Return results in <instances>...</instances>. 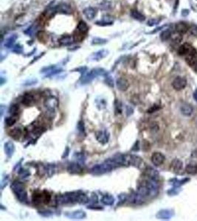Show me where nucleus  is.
<instances>
[{
	"mask_svg": "<svg viewBox=\"0 0 197 221\" xmlns=\"http://www.w3.org/2000/svg\"><path fill=\"white\" fill-rule=\"evenodd\" d=\"M171 211L167 209L161 210L156 214V217L158 219H162V220H168V219H170L171 217Z\"/></svg>",
	"mask_w": 197,
	"mask_h": 221,
	"instance_id": "nucleus-22",
	"label": "nucleus"
},
{
	"mask_svg": "<svg viewBox=\"0 0 197 221\" xmlns=\"http://www.w3.org/2000/svg\"><path fill=\"white\" fill-rule=\"evenodd\" d=\"M156 23H157V21H155V20H150V21L148 22V24L151 26V25H153V24H156Z\"/></svg>",
	"mask_w": 197,
	"mask_h": 221,
	"instance_id": "nucleus-58",
	"label": "nucleus"
},
{
	"mask_svg": "<svg viewBox=\"0 0 197 221\" xmlns=\"http://www.w3.org/2000/svg\"><path fill=\"white\" fill-rule=\"evenodd\" d=\"M112 23H113L112 18H108V19L106 20V17H103V20H102V21H96V24H97V25H101V26L111 25V24H112Z\"/></svg>",
	"mask_w": 197,
	"mask_h": 221,
	"instance_id": "nucleus-34",
	"label": "nucleus"
},
{
	"mask_svg": "<svg viewBox=\"0 0 197 221\" xmlns=\"http://www.w3.org/2000/svg\"><path fill=\"white\" fill-rule=\"evenodd\" d=\"M32 201L35 204H39L43 202V193H34L32 195Z\"/></svg>",
	"mask_w": 197,
	"mask_h": 221,
	"instance_id": "nucleus-30",
	"label": "nucleus"
},
{
	"mask_svg": "<svg viewBox=\"0 0 197 221\" xmlns=\"http://www.w3.org/2000/svg\"><path fill=\"white\" fill-rule=\"evenodd\" d=\"M108 75L106 70L103 69H100V68H97V69H91L89 72L86 73L85 72L84 75L82 76L80 78V83L82 84H87V83H90V82L93 79L97 77L98 75H103V76H106Z\"/></svg>",
	"mask_w": 197,
	"mask_h": 221,
	"instance_id": "nucleus-3",
	"label": "nucleus"
},
{
	"mask_svg": "<svg viewBox=\"0 0 197 221\" xmlns=\"http://www.w3.org/2000/svg\"><path fill=\"white\" fill-rule=\"evenodd\" d=\"M112 170H114V168L105 161L103 163L94 165V166L91 168L90 173L91 174L97 175L106 173L110 172V171Z\"/></svg>",
	"mask_w": 197,
	"mask_h": 221,
	"instance_id": "nucleus-4",
	"label": "nucleus"
},
{
	"mask_svg": "<svg viewBox=\"0 0 197 221\" xmlns=\"http://www.w3.org/2000/svg\"><path fill=\"white\" fill-rule=\"evenodd\" d=\"M55 167L54 164H46L44 167V172L49 177L52 176L55 173Z\"/></svg>",
	"mask_w": 197,
	"mask_h": 221,
	"instance_id": "nucleus-28",
	"label": "nucleus"
},
{
	"mask_svg": "<svg viewBox=\"0 0 197 221\" xmlns=\"http://www.w3.org/2000/svg\"><path fill=\"white\" fill-rule=\"evenodd\" d=\"M75 38L72 35H63L59 39V43L61 45L63 46H68L71 45L75 42Z\"/></svg>",
	"mask_w": 197,
	"mask_h": 221,
	"instance_id": "nucleus-16",
	"label": "nucleus"
},
{
	"mask_svg": "<svg viewBox=\"0 0 197 221\" xmlns=\"http://www.w3.org/2000/svg\"><path fill=\"white\" fill-rule=\"evenodd\" d=\"M38 214H39L40 215L42 216V217H48L52 215V211L48 209H44V210H41V211H38Z\"/></svg>",
	"mask_w": 197,
	"mask_h": 221,
	"instance_id": "nucleus-38",
	"label": "nucleus"
},
{
	"mask_svg": "<svg viewBox=\"0 0 197 221\" xmlns=\"http://www.w3.org/2000/svg\"><path fill=\"white\" fill-rule=\"evenodd\" d=\"M74 159H75L76 162H78L79 164H84L85 160H86V158H85L84 155L80 153H76L74 155Z\"/></svg>",
	"mask_w": 197,
	"mask_h": 221,
	"instance_id": "nucleus-35",
	"label": "nucleus"
},
{
	"mask_svg": "<svg viewBox=\"0 0 197 221\" xmlns=\"http://www.w3.org/2000/svg\"><path fill=\"white\" fill-rule=\"evenodd\" d=\"M90 200H91V202H92V203H97V202H98V198H97V195H96V194H93L92 195H91Z\"/></svg>",
	"mask_w": 197,
	"mask_h": 221,
	"instance_id": "nucleus-52",
	"label": "nucleus"
},
{
	"mask_svg": "<svg viewBox=\"0 0 197 221\" xmlns=\"http://www.w3.org/2000/svg\"><path fill=\"white\" fill-rule=\"evenodd\" d=\"M137 192L139 193L140 195H142L143 198L151 197V191H150L149 187H148V185H147L145 181H142V183L139 185Z\"/></svg>",
	"mask_w": 197,
	"mask_h": 221,
	"instance_id": "nucleus-9",
	"label": "nucleus"
},
{
	"mask_svg": "<svg viewBox=\"0 0 197 221\" xmlns=\"http://www.w3.org/2000/svg\"><path fill=\"white\" fill-rule=\"evenodd\" d=\"M145 173L148 178L154 179V180H158V178H159V174L158 171L156 170L153 169L151 167H147L145 168Z\"/></svg>",
	"mask_w": 197,
	"mask_h": 221,
	"instance_id": "nucleus-15",
	"label": "nucleus"
},
{
	"mask_svg": "<svg viewBox=\"0 0 197 221\" xmlns=\"http://www.w3.org/2000/svg\"><path fill=\"white\" fill-rule=\"evenodd\" d=\"M185 61L187 64L191 67L197 66V50L194 47H192L190 50L184 55Z\"/></svg>",
	"mask_w": 197,
	"mask_h": 221,
	"instance_id": "nucleus-5",
	"label": "nucleus"
},
{
	"mask_svg": "<svg viewBox=\"0 0 197 221\" xmlns=\"http://www.w3.org/2000/svg\"><path fill=\"white\" fill-rule=\"evenodd\" d=\"M183 164L179 159H175L172 161L171 164H170V168L174 173H179L181 170L182 169Z\"/></svg>",
	"mask_w": 197,
	"mask_h": 221,
	"instance_id": "nucleus-18",
	"label": "nucleus"
},
{
	"mask_svg": "<svg viewBox=\"0 0 197 221\" xmlns=\"http://www.w3.org/2000/svg\"><path fill=\"white\" fill-rule=\"evenodd\" d=\"M131 15L133 18H135V19L136 20H138V21H143V20H145V16H144L142 13L138 12L137 10H131Z\"/></svg>",
	"mask_w": 197,
	"mask_h": 221,
	"instance_id": "nucleus-33",
	"label": "nucleus"
},
{
	"mask_svg": "<svg viewBox=\"0 0 197 221\" xmlns=\"http://www.w3.org/2000/svg\"><path fill=\"white\" fill-rule=\"evenodd\" d=\"M83 14H84V16H86L88 19L91 20V19H93V18H94V16H96V13H97V11H96V9H94V7H86V8H85L84 10H83Z\"/></svg>",
	"mask_w": 197,
	"mask_h": 221,
	"instance_id": "nucleus-21",
	"label": "nucleus"
},
{
	"mask_svg": "<svg viewBox=\"0 0 197 221\" xmlns=\"http://www.w3.org/2000/svg\"><path fill=\"white\" fill-rule=\"evenodd\" d=\"M192 156H193V158L197 159V149L194 150V151L192 152Z\"/></svg>",
	"mask_w": 197,
	"mask_h": 221,
	"instance_id": "nucleus-59",
	"label": "nucleus"
},
{
	"mask_svg": "<svg viewBox=\"0 0 197 221\" xmlns=\"http://www.w3.org/2000/svg\"><path fill=\"white\" fill-rule=\"evenodd\" d=\"M106 39H103V38H94L92 40V44H103L106 42Z\"/></svg>",
	"mask_w": 197,
	"mask_h": 221,
	"instance_id": "nucleus-42",
	"label": "nucleus"
},
{
	"mask_svg": "<svg viewBox=\"0 0 197 221\" xmlns=\"http://www.w3.org/2000/svg\"><path fill=\"white\" fill-rule=\"evenodd\" d=\"M15 122H16V120H15L14 117H9L5 119V124L7 125V126H13L15 123Z\"/></svg>",
	"mask_w": 197,
	"mask_h": 221,
	"instance_id": "nucleus-40",
	"label": "nucleus"
},
{
	"mask_svg": "<svg viewBox=\"0 0 197 221\" xmlns=\"http://www.w3.org/2000/svg\"><path fill=\"white\" fill-rule=\"evenodd\" d=\"M53 12L54 13H66V14H69V13H72V9L69 7V5L63 3V4L57 5L56 7L52 8V10H51V13L53 14Z\"/></svg>",
	"mask_w": 197,
	"mask_h": 221,
	"instance_id": "nucleus-8",
	"label": "nucleus"
},
{
	"mask_svg": "<svg viewBox=\"0 0 197 221\" xmlns=\"http://www.w3.org/2000/svg\"><path fill=\"white\" fill-rule=\"evenodd\" d=\"M11 189L13 192L15 193V196L17 197L18 200L21 203H27V194L24 189V186L21 182L15 181L12 183Z\"/></svg>",
	"mask_w": 197,
	"mask_h": 221,
	"instance_id": "nucleus-2",
	"label": "nucleus"
},
{
	"mask_svg": "<svg viewBox=\"0 0 197 221\" xmlns=\"http://www.w3.org/2000/svg\"><path fill=\"white\" fill-rule=\"evenodd\" d=\"M69 149L68 147H66V151H64V153H63V155L62 156V158H66V157L68 156V155H69Z\"/></svg>",
	"mask_w": 197,
	"mask_h": 221,
	"instance_id": "nucleus-56",
	"label": "nucleus"
},
{
	"mask_svg": "<svg viewBox=\"0 0 197 221\" xmlns=\"http://www.w3.org/2000/svg\"><path fill=\"white\" fill-rule=\"evenodd\" d=\"M21 102H22V103L24 105V106H30V105L34 102L33 96L31 95V94L26 93L25 95L23 96Z\"/></svg>",
	"mask_w": 197,
	"mask_h": 221,
	"instance_id": "nucleus-26",
	"label": "nucleus"
},
{
	"mask_svg": "<svg viewBox=\"0 0 197 221\" xmlns=\"http://www.w3.org/2000/svg\"><path fill=\"white\" fill-rule=\"evenodd\" d=\"M87 209H97V210H100V209H103V208L102 207H96V206H89L87 207Z\"/></svg>",
	"mask_w": 197,
	"mask_h": 221,
	"instance_id": "nucleus-57",
	"label": "nucleus"
},
{
	"mask_svg": "<svg viewBox=\"0 0 197 221\" xmlns=\"http://www.w3.org/2000/svg\"><path fill=\"white\" fill-rule=\"evenodd\" d=\"M67 170L72 174H79L81 173L82 171H83V167H82L81 164H79L78 162H72V163L69 164V165L68 166Z\"/></svg>",
	"mask_w": 197,
	"mask_h": 221,
	"instance_id": "nucleus-12",
	"label": "nucleus"
},
{
	"mask_svg": "<svg viewBox=\"0 0 197 221\" xmlns=\"http://www.w3.org/2000/svg\"><path fill=\"white\" fill-rule=\"evenodd\" d=\"M100 8L103 9V10H108V9L111 8V3H110L109 1L105 0V1H103V2L100 4Z\"/></svg>",
	"mask_w": 197,
	"mask_h": 221,
	"instance_id": "nucleus-41",
	"label": "nucleus"
},
{
	"mask_svg": "<svg viewBox=\"0 0 197 221\" xmlns=\"http://www.w3.org/2000/svg\"><path fill=\"white\" fill-rule=\"evenodd\" d=\"M46 105L50 109H53L54 107L58 106V101H57L56 99L52 97V98H49L46 100Z\"/></svg>",
	"mask_w": 197,
	"mask_h": 221,
	"instance_id": "nucleus-36",
	"label": "nucleus"
},
{
	"mask_svg": "<svg viewBox=\"0 0 197 221\" xmlns=\"http://www.w3.org/2000/svg\"><path fill=\"white\" fill-rule=\"evenodd\" d=\"M106 83L111 87L114 86V82H113V79L111 78V76H109L108 75H107L106 76Z\"/></svg>",
	"mask_w": 197,
	"mask_h": 221,
	"instance_id": "nucleus-47",
	"label": "nucleus"
},
{
	"mask_svg": "<svg viewBox=\"0 0 197 221\" xmlns=\"http://www.w3.org/2000/svg\"><path fill=\"white\" fill-rule=\"evenodd\" d=\"M144 162L139 156L136 155H130V165L137 168H142Z\"/></svg>",
	"mask_w": 197,
	"mask_h": 221,
	"instance_id": "nucleus-14",
	"label": "nucleus"
},
{
	"mask_svg": "<svg viewBox=\"0 0 197 221\" xmlns=\"http://www.w3.org/2000/svg\"><path fill=\"white\" fill-rule=\"evenodd\" d=\"M37 82V80L36 79H32L30 80H27V81H26L25 83H24V86H31V85H33L35 84V83H36Z\"/></svg>",
	"mask_w": 197,
	"mask_h": 221,
	"instance_id": "nucleus-51",
	"label": "nucleus"
},
{
	"mask_svg": "<svg viewBox=\"0 0 197 221\" xmlns=\"http://www.w3.org/2000/svg\"><path fill=\"white\" fill-rule=\"evenodd\" d=\"M14 151L15 146L13 142L8 141L4 143V151H5V153L7 156L11 157L14 153Z\"/></svg>",
	"mask_w": 197,
	"mask_h": 221,
	"instance_id": "nucleus-19",
	"label": "nucleus"
},
{
	"mask_svg": "<svg viewBox=\"0 0 197 221\" xmlns=\"http://www.w3.org/2000/svg\"><path fill=\"white\" fill-rule=\"evenodd\" d=\"M126 112H127V115L130 116L133 114V109H131V107L129 106H127L126 107Z\"/></svg>",
	"mask_w": 197,
	"mask_h": 221,
	"instance_id": "nucleus-55",
	"label": "nucleus"
},
{
	"mask_svg": "<svg viewBox=\"0 0 197 221\" xmlns=\"http://www.w3.org/2000/svg\"><path fill=\"white\" fill-rule=\"evenodd\" d=\"M56 68V66H46V67H44L43 68L42 70H41V72H49L50 71H52V69H55Z\"/></svg>",
	"mask_w": 197,
	"mask_h": 221,
	"instance_id": "nucleus-48",
	"label": "nucleus"
},
{
	"mask_svg": "<svg viewBox=\"0 0 197 221\" xmlns=\"http://www.w3.org/2000/svg\"><path fill=\"white\" fill-rule=\"evenodd\" d=\"M9 134H10V137H13V139L18 140V139L20 138V137H21V130L18 128H13V130H11V131L9 132Z\"/></svg>",
	"mask_w": 197,
	"mask_h": 221,
	"instance_id": "nucleus-29",
	"label": "nucleus"
},
{
	"mask_svg": "<svg viewBox=\"0 0 197 221\" xmlns=\"http://www.w3.org/2000/svg\"><path fill=\"white\" fill-rule=\"evenodd\" d=\"M43 202L44 203H48L51 200V195L48 192L44 191L43 192Z\"/></svg>",
	"mask_w": 197,
	"mask_h": 221,
	"instance_id": "nucleus-39",
	"label": "nucleus"
},
{
	"mask_svg": "<svg viewBox=\"0 0 197 221\" xmlns=\"http://www.w3.org/2000/svg\"><path fill=\"white\" fill-rule=\"evenodd\" d=\"M19 111V107H18V105L13 104L10 107L9 109V112L11 114L12 116H17L18 115V113Z\"/></svg>",
	"mask_w": 197,
	"mask_h": 221,
	"instance_id": "nucleus-37",
	"label": "nucleus"
},
{
	"mask_svg": "<svg viewBox=\"0 0 197 221\" xmlns=\"http://www.w3.org/2000/svg\"><path fill=\"white\" fill-rule=\"evenodd\" d=\"M61 71H62V69H56V68H55V69H52V71H50V72H48V73L46 74V78H47V77L52 76V75H56V74L60 73V72H61Z\"/></svg>",
	"mask_w": 197,
	"mask_h": 221,
	"instance_id": "nucleus-44",
	"label": "nucleus"
},
{
	"mask_svg": "<svg viewBox=\"0 0 197 221\" xmlns=\"http://www.w3.org/2000/svg\"><path fill=\"white\" fill-rule=\"evenodd\" d=\"M114 198L111 195H105L102 197L101 203L106 206H112L114 203Z\"/></svg>",
	"mask_w": 197,
	"mask_h": 221,
	"instance_id": "nucleus-24",
	"label": "nucleus"
},
{
	"mask_svg": "<svg viewBox=\"0 0 197 221\" xmlns=\"http://www.w3.org/2000/svg\"><path fill=\"white\" fill-rule=\"evenodd\" d=\"M187 85V81H186L185 78H182V77H176L174 80H173V83H172V86L173 89L176 91H180L184 89Z\"/></svg>",
	"mask_w": 197,
	"mask_h": 221,
	"instance_id": "nucleus-7",
	"label": "nucleus"
},
{
	"mask_svg": "<svg viewBox=\"0 0 197 221\" xmlns=\"http://www.w3.org/2000/svg\"><path fill=\"white\" fill-rule=\"evenodd\" d=\"M185 171L187 174L195 175L197 173V163L196 162H190L187 164L185 167Z\"/></svg>",
	"mask_w": 197,
	"mask_h": 221,
	"instance_id": "nucleus-23",
	"label": "nucleus"
},
{
	"mask_svg": "<svg viewBox=\"0 0 197 221\" xmlns=\"http://www.w3.org/2000/svg\"><path fill=\"white\" fill-rule=\"evenodd\" d=\"M3 113H4V106H1V115H3Z\"/></svg>",
	"mask_w": 197,
	"mask_h": 221,
	"instance_id": "nucleus-61",
	"label": "nucleus"
},
{
	"mask_svg": "<svg viewBox=\"0 0 197 221\" xmlns=\"http://www.w3.org/2000/svg\"><path fill=\"white\" fill-rule=\"evenodd\" d=\"M12 51L17 54L21 53V52H22V47H21V46H20L19 44H16V45H15L14 47L12 48Z\"/></svg>",
	"mask_w": 197,
	"mask_h": 221,
	"instance_id": "nucleus-46",
	"label": "nucleus"
},
{
	"mask_svg": "<svg viewBox=\"0 0 197 221\" xmlns=\"http://www.w3.org/2000/svg\"><path fill=\"white\" fill-rule=\"evenodd\" d=\"M96 139L102 144H106L109 140V134L107 131H100L96 133Z\"/></svg>",
	"mask_w": 197,
	"mask_h": 221,
	"instance_id": "nucleus-13",
	"label": "nucleus"
},
{
	"mask_svg": "<svg viewBox=\"0 0 197 221\" xmlns=\"http://www.w3.org/2000/svg\"><path fill=\"white\" fill-rule=\"evenodd\" d=\"M18 173H19L21 178H27L30 175V173L28 172V170H26L22 169V168H20L18 170Z\"/></svg>",
	"mask_w": 197,
	"mask_h": 221,
	"instance_id": "nucleus-43",
	"label": "nucleus"
},
{
	"mask_svg": "<svg viewBox=\"0 0 197 221\" xmlns=\"http://www.w3.org/2000/svg\"><path fill=\"white\" fill-rule=\"evenodd\" d=\"M77 129H78V131H80V132H81V133L85 132L84 123H83V122L82 121V120L79 121L78 123H77Z\"/></svg>",
	"mask_w": 197,
	"mask_h": 221,
	"instance_id": "nucleus-45",
	"label": "nucleus"
},
{
	"mask_svg": "<svg viewBox=\"0 0 197 221\" xmlns=\"http://www.w3.org/2000/svg\"><path fill=\"white\" fill-rule=\"evenodd\" d=\"M77 30L81 35H85L86 33H87L88 30H89V27H88L87 24L83 21H80L78 23L77 27Z\"/></svg>",
	"mask_w": 197,
	"mask_h": 221,
	"instance_id": "nucleus-25",
	"label": "nucleus"
},
{
	"mask_svg": "<svg viewBox=\"0 0 197 221\" xmlns=\"http://www.w3.org/2000/svg\"><path fill=\"white\" fill-rule=\"evenodd\" d=\"M115 109H116V112L119 113L120 114L122 111V109H121V103H120L119 101H117L115 103Z\"/></svg>",
	"mask_w": 197,
	"mask_h": 221,
	"instance_id": "nucleus-49",
	"label": "nucleus"
},
{
	"mask_svg": "<svg viewBox=\"0 0 197 221\" xmlns=\"http://www.w3.org/2000/svg\"><path fill=\"white\" fill-rule=\"evenodd\" d=\"M193 97H194L195 100H196V101L197 102V90L195 91L194 94H193Z\"/></svg>",
	"mask_w": 197,
	"mask_h": 221,
	"instance_id": "nucleus-60",
	"label": "nucleus"
},
{
	"mask_svg": "<svg viewBox=\"0 0 197 221\" xmlns=\"http://www.w3.org/2000/svg\"><path fill=\"white\" fill-rule=\"evenodd\" d=\"M128 201L130 203L134 205H140L144 203V198L139 194L138 192H134L130 195L128 198Z\"/></svg>",
	"mask_w": 197,
	"mask_h": 221,
	"instance_id": "nucleus-11",
	"label": "nucleus"
},
{
	"mask_svg": "<svg viewBox=\"0 0 197 221\" xmlns=\"http://www.w3.org/2000/svg\"><path fill=\"white\" fill-rule=\"evenodd\" d=\"M64 215L68 218L72 219V220H81L84 219L86 217V214L83 210H77L74 211H67L65 213Z\"/></svg>",
	"mask_w": 197,
	"mask_h": 221,
	"instance_id": "nucleus-6",
	"label": "nucleus"
},
{
	"mask_svg": "<svg viewBox=\"0 0 197 221\" xmlns=\"http://www.w3.org/2000/svg\"><path fill=\"white\" fill-rule=\"evenodd\" d=\"M7 182H8V175L5 176V177L3 178L2 181H1V189H3V188H4V186H5L7 184Z\"/></svg>",
	"mask_w": 197,
	"mask_h": 221,
	"instance_id": "nucleus-50",
	"label": "nucleus"
},
{
	"mask_svg": "<svg viewBox=\"0 0 197 221\" xmlns=\"http://www.w3.org/2000/svg\"><path fill=\"white\" fill-rule=\"evenodd\" d=\"M187 30H188V27H187V24H184V23H179V24H176V31L182 34L184 33V32H187Z\"/></svg>",
	"mask_w": 197,
	"mask_h": 221,
	"instance_id": "nucleus-32",
	"label": "nucleus"
},
{
	"mask_svg": "<svg viewBox=\"0 0 197 221\" xmlns=\"http://www.w3.org/2000/svg\"><path fill=\"white\" fill-rule=\"evenodd\" d=\"M16 38H17V36L15 35H11L10 38H7V39L6 40L5 43H4V46H5V47L10 48V47H13V45L14 44V43H15V40H16Z\"/></svg>",
	"mask_w": 197,
	"mask_h": 221,
	"instance_id": "nucleus-31",
	"label": "nucleus"
},
{
	"mask_svg": "<svg viewBox=\"0 0 197 221\" xmlns=\"http://www.w3.org/2000/svg\"><path fill=\"white\" fill-rule=\"evenodd\" d=\"M75 70H76V72H81V73H85V72H86V71L87 70V68H86V67H80V68H77V69H75Z\"/></svg>",
	"mask_w": 197,
	"mask_h": 221,
	"instance_id": "nucleus-53",
	"label": "nucleus"
},
{
	"mask_svg": "<svg viewBox=\"0 0 197 221\" xmlns=\"http://www.w3.org/2000/svg\"><path fill=\"white\" fill-rule=\"evenodd\" d=\"M129 86V83L126 79L123 78H120L117 80V87L119 90L126 91Z\"/></svg>",
	"mask_w": 197,
	"mask_h": 221,
	"instance_id": "nucleus-17",
	"label": "nucleus"
},
{
	"mask_svg": "<svg viewBox=\"0 0 197 221\" xmlns=\"http://www.w3.org/2000/svg\"><path fill=\"white\" fill-rule=\"evenodd\" d=\"M89 201V198L86 194L80 191L72 192L63 195H60L56 198L58 204H68V203H80L86 204Z\"/></svg>",
	"mask_w": 197,
	"mask_h": 221,
	"instance_id": "nucleus-1",
	"label": "nucleus"
},
{
	"mask_svg": "<svg viewBox=\"0 0 197 221\" xmlns=\"http://www.w3.org/2000/svg\"><path fill=\"white\" fill-rule=\"evenodd\" d=\"M193 108L189 104H184L181 107V112L184 116H190L193 113Z\"/></svg>",
	"mask_w": 197,
	"mask_h": 221,
	"instance_id": "nucleus-27",
	"label": "nucleus"
},
{
	"mask_svg": "<svg viewBox=\"0 0 197 221\" xmlns=\"http://www.w3.org/2000/svg\"><path fill=\"white\" fill-rule=\"evenodd\" d=\"M159 109V106H153V107H151V109H148V113H153V112H154V111H157L158 109Z\"/></svg>",
	"mask_w": 197,
	"mask_h": 221,
	"instance_id": "nucleus-54",
	"label": "nucleus"
},
{
	"mask_svg": "<svg viewBox=\"0 0 197 221\" xmlns=\"http://www.w3.org/2000/svg\"><path fill=\"white\" fill-rule=\"evenodd\" d=\"M107 54H108V51L106 49H101V50H99L93 53L91 55V58L93 61H99V60H101L102 58L106 57Z\"/></svg>",
	"mask_w": 197,
	"mask_h": 221,
	"instance_id": "nucleus-20",
	"label": "nucleus"
},
{
	"mask_svg": "<svg viewBox=\"0 0 197 221\" xmlns=\"http://www.w3.org/2000/svg\"><path fill=\"white\" fill-rule=\"evenodd\" d=\"M165 160V157L161 153L156 152L151 156V162L153 165L158 167L162 165Z\"/></svg>",
	"mask_w": 197,
	"mask_h": 221,
	"instance_id": "nucleus-10",
	"label": "nucleus"
}]
</instances>
